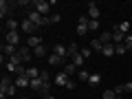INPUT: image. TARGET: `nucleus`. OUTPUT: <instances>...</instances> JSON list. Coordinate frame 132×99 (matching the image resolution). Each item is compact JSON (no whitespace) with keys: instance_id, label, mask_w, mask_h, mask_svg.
<instances>
[{"instance_id":"obj_5","label":"nucleus","mask_w":132,"mask_h":99,"mask_svg":"<svg viewBox=\"0 0 132 99\" xmlns=\"http://www.w3.org/2000/svg\"><path fill=\"white\" fill-rule=\"evenodd\" d=\"M5 42H7V44H11V46H15V48H18V46H20V33H18V31L5 33Z\"/></svg>"},{"instance_id":"obj_30","label":"nucleus","mask_w":132,"mask_h":99,"mask_svg":"<svg viewBox=\"0 0 132 99\" xmlns=\"http://www.w3.org/2000/svg\"><path fill=\"white\" fill-rule=\"evenodd\" d=\"M117 29H119L121 33H126V35H128V31H130V22H119Z\"/></svg>"},{"instance_id":"obj_22","label":"nucleus","mask_w":132,"mask_h":99,"mask_svg":"<svg viewBox=\"0 0 132 99\" xmlns=\"http://www.w3.org/2000/svg\"><path fill=\"white\" fill-rule=\"evenodd\" d=\"M101 79H104V77L99 75V73H93V75L88 77V84H90V86H97V84H99V81H101Z\"/></svg>"},{"instance_id":"obj_23","label":"nucleus","mask_w":132,"mask_h":99,"mask_svg":"<svg viewBox=\"0 0 132 99\" xmlns=\"http://www.w3.org/2000/svg\"><path fill=\"white\" fill-rule=\"evenodd\" d=\"M101 55L112 57V55H114V44H106V46H104V51H101Z\"/></svg>"},{"instance_id":"obj_39","label":"nucleus","mask_w":132,"mask_h":99,"mask_svg":"<svg viewBox=\"0 0 132 99\" xmlns=\"http://www.w3.org/2000/svg\"><path fill=\"white\" fill-rule=\"evenodd\" d=\"M123 93H132V81H126L123 84Z\"/></svg>"},{"instance_id":"obj_2","label":"nucleus","mask_w":132,"mask_h":99,"mask_svg":"<svg viewBox=\"0 0 132 99\" xmlns=\"http://www.w3.org/2000/svg\"><path fill=\"white\" fill-rule=\"evenodd\" d=\"M33 7H35V11H38L40 15H44V18H48V11H51V0H35L33 2Z\"/></svg>"},{"instance_id":"obj_17","label":"nucleus","mask_w":132,"mask_h":99,"mask_svg":"<svg viewBox=\"0 0 132 99\" xmlns=\"http://www.w3.org/2000/svg\"><path fill=\"white\" fill-rule=\"evenodd\" d=\"M53 53H55V55H60V57H66V46L64 44H53ZM66 60H68V57H66Z\"/></svg>"},{"instance_id":"obj_43","label":"nucleus","mask_w":132,"mask_h":99,"mask_svg":"<svg viewBox=\"0 0 132 99\" xmlns=\"http://www.w3.org/2000/svg\"><path fill=\"white\" fill-rule=\"evenodd\" d=\"M117 99H123V97H121V95H117Z\"/></svg>"},{"instance_id":"obj_7","label":"nucleus","mask_w":132,"mask_h":99,"mask_svg":"<svg viewBox=\"0 0 132 99\" xmlns=\"http://www.w3.org/2000/svg\"><path fill=\"white\" fill-rule=\"evenodd\" d=\"M46 62H48V66H66V57H60L55 53H51L46 57Z\"/></svg>"},{"instance_id":"obj_34","label":"nucleus","mask_w":132,"mask_h":99,"mask_svg":"<svg viewBox=\"0 0 132 99\" xmlns=\"http://www.w3.org/2000/svg\"><path fill=\"white\" fill-rule=\"evenodd\" d=\"M114 53H117V55H123V53H126V46H123V44H114Z\"/></svg>"},{"instance_id":"obj_29","label":"nucleus","mask_w":132,"mask_h":99,"mask_svg":"<svg viewBox=\"0 0 132 99\" xmlns=\"http://www.w3.org/2000/svg\"><path fill=\"white\" fill-rule=\"evenodd\" d=\"M60 20H62L60 13H51L48 15V24H60Z\"/></svg>"},{"instance_id":"obj_28","label":"nucleus","mask_w":132,"mask_h":99,"mask_svg":"<svg viewBox=\"0 0 132 99\" xmlns=\"http://www.w3.org/2000/svg\"><path fill=\"white\" fill-rule=\"evenodd\" d=\"M75 68H77V66L71 62V64H66V66H64V73H66L68 77H71V75H75Z\"/></svg>"},{"instance_id":"obj_4","label":"nucleus","mask_w":132,"mask_h":99,"mask_svg":"<svg viewBox=\"0 0 132 99\" xmlns=\"http://www.w3.org/2000/svg\"><path fill=\"white\" fill-rule=\"evenodd\" d=\"M18 55L22 57V62H31V57H33V48H29L27 44H20V46H18Z\"/></svg>"},{"instance_id":"obj_11","label":"nucleus","mask_w":132,"mask_h":99,"mask_svg":"<svg viewBox=\"0 0 132 99\" xmlns=\"http://www.w3.org/2000/svg\"><path fill=\"white\" fill-rule=\"evenodd\" d=\"M15 88H31V79H29L27 75H22V77H15Z\"/></svg>"},{"instance_id":"obj_16","label":"nucleus","mask_w":132,"mask_h":99,"mask_svg":"<svg viewBox=\"0 0 132 99\" xmlns=\"http://www.w3.org/2000/svg\"><path fill=\"white\" fill-rule=\"evenodd\" d=\"M24 44H27L29 48H38L40 44H42V38H38V35H31V38H29V40H27Z\"/></svg>"},{"instance_id":"obj_42","label":"nucleus","mask_w":132,"mask_h":99,"mask_svg":"<svg viewBox=\"0 0 132 99\" xmlns=\"http://www.w3.org/2000/svg\"><path fill=\"white\" fill-rule=\"evenodd\" d=\"M42 99H55V97H53V95H46V97H42Z\"/></svg>"},{"instance_id":"obj_1","label":"nucleus","mask_w":132,"mask_h":99,"mask_svg":"<svg viewBox=\"0 0 132 99\" xmlns=\"http://www.w3.org/2000/svg\"><path fill=\"white\" fill-rule=\"evenodd\" d=\"M13 77H2V84H0V99H5V97H11V95L18 93V88H15L13 84Z\"/></svg>"},{"instance_id":"obj_44","label":"nucleus","mask_w":132,"mask_h":99,"mask_svg":"<svg viewBox=\"0 0 132 99\" xmlns=\"http://www.w3.org/2000/svg\"><path fill=\"white\" fill-rule=\"evenodd\" d=\"M20 99H27V97H20Z\"/></svg>"},{"instance_id":"obj_20","label":"nucleus","mask_w":132,"mask_h":99,"mask_svg":"<svg viewBox=\"0 0 132 99\" xmlns=\"http://www.w3.org/2000/svg\"><path fill=\"white\" fill-rule=\"evenodd\" d=\"M33 55L40 57V60H42V57H46V46H44V44H40L38 48H33Z\"/></svg>"},{"instance_id":"obj_3","label":"nucleus","mask_w":132,"mask_h":99,"mask_svg":"<svg viewBox=\"0 0 132 99\" xmlns=\"http://www.w3.org/2000/svg\"><path fill=\"white\" fill-rule=\"evenodd\" d=\"M27 18L31 20L35 27H44V24H48V18H44V15H40L38 11L33 9V11H27Z\"/></svg>"},{"instance_id":"obj_35","label":"nucleus","mask_w":132,"mask_h":99,"mask_svg":"<svg viewBox=\"0 0 132 99\" xmlns=\"http://www.w3.org/2000/svg\"><path fill=\"white\" fill-rule=\"evenodd\" d=\"M40 79H42V81H51V75H48V71H40Z\"/></svg>"},{"instance_id":"obj_37","label":"nucleus","mask_w":132,"mask_h":99,"mask_svg":"<svg viewBox=\"0 0 132 99\" xmlns=\"http://www.w3.org/2000/svg\"><path fill=\"white\" fill-rule=\"evenodd\" d=\"M88 22H90L88 15H79V20H77V24H88Z\"/></svg>"},{"instance_id":"obj_6","label":"nucleus","mask_w":132,"mask_h":99,"mask_svg":"<svg viewBox=\"0 0 132 99\" xmlns=\"http://www.w3.org/2000/svg\"><path fill=\"white\" fill-rule=\"evenodd\" d=\"M20 29H22V33H27L29 38H31L33 33H35V29H38V27H35V24H33L31 20L27 18V20H22V24H20Z\"/></svg>"},{"instance_id":"obj_14","label":"nucleus","mask_w":132,"mask_h":99,"mask_svg":"<svg viewBox=\"0 0 132 99\" xmlns=\"http://www.w3.org/2000/svg\"><path fill=\"white\" fill-rule=\"evenodd\" d=\"M5 27H7V33H11V31H18V29H20V22L15 18H9L5 22Z\"/></svg>"},{"instance_id":"obj_25","label":"nucleus","mask_w":132,"mask_h":99,"mask_svg":"<svg viewBox=\"0 0 132 99\" xmlns=\"http://www.w3.org/2000/svg\"><path fill=\"white\" fill-rule=\"evenodd\" d=\"M88 77H90L88 71H84V68H79V71H77V79H79V81H88Z\"/></svg>"},{"instance_id":"obj_12","label":"nucleus","mask_w":132,"mask_h":99,"mask_svg":"<svg viewBox=\"0 0 132 99\" xmlns=\"http://www.w3.org/2000/svg\"><path fill=\"white\" fill-rule=\"evenodd\" d=\"M18 53V48L11 46V44H2V57H7V60H11V57Z\"/></svg>"},{"instance_id":"obj_10","label":"nucleus","mask_w":132,"mask_h":99,"mask_svg":"<svg viewBox=\"0 0 132 99\" xmlns=\"http://www.w3.org/2000/svg\"><path fill=\"white\" fill-rule=\"evenodd\" d=\"M99 15H101L99 7L95 5V2H88V18H90V20H99Z\"/></svg>"},{"instance_id":"obj_19","label":"nucleus","mask_w":132,"mask_h":99,"mask_svg":"<svg viewBox=\"0 0 132 99\" xmlns=\"http://www.w3.org/2000/svg\"><path fill=\"white\" fill-rule=\"evenodd\" d=\"M27 77H29V79H38V77H40V68L29 66V68H27Z\"/></svg>"},{"instance_id":"obj_40","label":"nucleus","mask_w":132,"mask_h":99,"mask_svg":"<svg viewBox=\"0 0 132 99\" xmlns=\"http://www.w3.org/2000/svg\"><path fill=\"white\" fill-rule=\"evenodd\" d=\"M15 5H18V7H29V5H31V2H29V0H18Z\"/></svg>"},{"instance_id":"obj_27","label":"nucleus","mask_w":132,"mask_h":99,"mask_svg":"<svg viewBox=\"0 0 132 99\" xmlns=\"http://www.w3.org/2000/svg\"><path fill=\"white\" fill-rule=\"evenodd\" d=\"M101 99H117V93H114V88L112 90H104V93H101Z\"/></svg>"},{"instance_id":"obj_18","label":"nucleus","mask_w":132,"mask_h":99,"mask_svg":"<svg viewBox=\"0 0 132 99\" xmlns=\"http://www.w3.org/2000/svg\"><path fill=\"white\" fill-rule=\"evenodd\" d=\"M99 40H101V44H112V31H104L101 35H99Z\"/></svg>"},{"instance_id":"obj_8","label":"nucleus","mask_w":132,"mask_h":99,"mask_svg":"<svg viewBox=\"0 0 132 99\" xmlns=\"http://www.w3.org/2000/svg\"><path fill=\"white\" fill-rule=\"evenodd\" d=\"M110 31H112V42H114V44H123V40H126V33H121V31H119V29H117V24H114V27L110 29Z\"/></svg>"},{"instance_id":"obj_13","label":"nucleus","mask_w":132,"mask_h":99,"mask_svg":"<svg viewBox=\"0 0 132 99\" xmlns=\"http://www.w3.org/2000/svg\"><path fill=\"white\" fill-rule=\"evenodd\" d=\"M68 79H71V77L66 75V73H64V71H62V73H57V75H55V77H53V81H55V84H57V86H66V84H68Z\"/></svg>"},{"instance_id":"obj_31","label":"nucleus","mask_w":132,"mask_h":99,"mask_svg":"<svg viewBox=\"0 0 132 99\" xmlns=\"http://www.w3.org/2000/svg\"><path fill=\"white\" fill-rule=\"evenodd\" d=\"M123 46H126V51H132V35L130 33H128L126 40H123Z\"/></svg>"},{"instance_id":"obj_33","label":"nucleus","mask_w":132,"mask_h":99,"mask_svg":"<svg viewBox=\"0 0 132 99\" xmlns=\"http://www.w3.org/2000/svg\"><path fill=\"white\" fill-rule=\"evenodd\" d=\"M99 29V20H90L88 22V31H97Z\"/></svg>"},{"instance_id":"obj_32","label":"nucleus","mask_w":132,"mask_h":99,"mask_svg":"<svg viewBox=\"0 0 132 99\" xmlns=\"http://www.w3.org/2000/svg\"><path fill=\"white\" fill-rule=\"evenodd\" d=\"M88 33V24H77V35H86Z\"/></svg>"},{"instance_id":"obj_9","label":"nucleus","mask_w":132,"mask_h":99,"mask_svg":"<svg viewBox=\"0 0 132 99\" xmlns=\"http://www.w3.org/2000/svg\"><path fill=\"white\" fill-rule=\"evenodd\" d=\"M11 9H13V5H11V2H5V0H2V2H0V18H7V20H9Z\"/></svg>"},{"instance_id":"obj_41","label":"nucleus","mask_w":132,"mask_h":99,"mask_svg":"<svg viewBox=\"0 0 132 99\" xmlns=\"http://www.w3.org/2000/svg\"><path fill=\"white\" fill-rule=\"evenodd\" d=\"M114 93H117V95H121V93H123V84H119V86H114Z\"/></svg>"},{"instance_id":"obj_24","label":"nucleus","mask_w":132,"mask_h":99,"mask_svg":"<svg viewBox=\"0 0 132 99\" xmlns=\"http://www.w3.org/2000/svg\"><path fill=\"white\" fill-rule=\"evenodd\" d=\"M90 48H93V51H99V53H101V51H104V44H101V40H93V42H90Z\"/></svg>"},{"instance_id":"obj_26","label":"nucleus","mask_w":132,"mask_h":99,"mask_svg":"<svg viewBox=\"0 0 132 99\" xmlns=\"http://www.w3.org/2000/svg\"><path fill=\"white\" fill-rule=\"evenodd\" d=\"M42 86H44V81L40 79V77H38V79H31V88H33V90H38V93H40Z\"/></svg>"},{"instance_id":"obj_15","label":"nucleus","mask_w":132,"mask_h":99,"mask_svg":"<svg viewBox=\"0 0 132 99\" xmlns=\"http://www.w3.org/2000/svg\"><path fill=\"white\" fill-rule=\"evenodd\" d=\"M77 53H79V46H77L75 42H73V44H68V46H66V57H68V60H73V57H75Z\"/></svg>"},{"instance_id":"obj_38","label":"nucleus","mask_w":132,"mask_h":99,"mask_svg":"<svg viewBox=\"0 0 132 99\" xmlns=\"http://www.w3.org/2000/svg\"><path fill=\"white\" fill-rule=\"evenodd\" d=\"M75 86H77V84H75V79H68V84H66L64 88H68V90H75Z\"/></svg>"},{"instance_id":"obj_21","label":"nucleus","mask_w":132,"mask_h":99,"mask_svg":"<svg viewBox=\"0 0 132 99\" xmlns=\"http://www.w3.org/2000/svg\"><path fill=\"white\" fill-rule=\"evenodd\" d=\"M84 62H86V60H84V55H81V51H79V53H77V55H75V57H73V64H75V66H77V71H79L81 66H84Z\"/></svg>"},{"instance_id":"obj_36","label":"nucleus","mask_w":132,"mask_h":99,"mask_svg":"<svg viewBox=\"0 0 132 99\" xmlns=\"http://www.w3.org/2000/svg\"><path fill=\"white\" fill-rule=\"evenodd\" d=\"M81 55H84V60H88V57L93 55V48H90V46L88 48H81Z\"/></svg>"}]
</instances>
